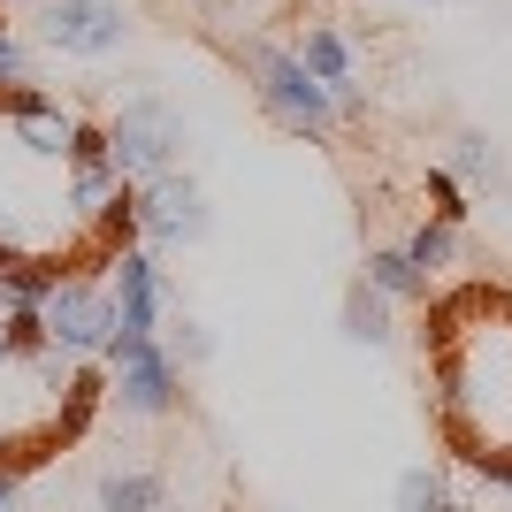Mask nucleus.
Returning a JSON list of instances; mask_svg holds the SVG:
<instances>
[{"label": "nucleus", "mask_w": 512, "mask_h": 512, "mask_svg": "<svg viewBox=\"0 0 512 512\" xmlns=\"http://www.w3.org/2000/svg\"><path fill=\"white\" fill-rule=\"evenodd\" d=\"M428 383L444 451L482 482L512 474V291L467 283L428 299Z\"/></svg>", "instance_id": "obj_1"}, {"label": "nucleus", "mask_w": 512, "mask_h": 512, "mask_svg": "<svg viewBox=\"0 0 512 512\" xmlns=\"http://www.w3.org/2000/svg\"><path fill=\"white\" fill-rule=\"evenodd\" d=\"M237 69L253 77V100L276 115L283 130H299V138H337V100H329V85H314L299 69V54L291 46H268V39H245L237 46Z\"/></svg>", "instance_id": "obj_2"}, {"label": "nucleus", "mask_w": 512, "mask_h": 512, "mask_svg": "<svg viewBox=\"0 0 512 512\" xmlns=\"http://www.w3.org/2000/svg\"><path fill=\"white\" fill-rule=\"evenodd\" d=\"M107 153H115V176H123V184H153V176H169L176 161H184V115H176L169 100L138 92V100H123L107 115Z\"/></svg>", "instance_id": "obj_3"}, {"label": "nucleus", "mask_w": 512, "mask_h": 512, "mask_svg": "<svg viewBox=\"0 0 512 512\" xmlns=\"http://www.w3.org/2000/svg\"><path fill=\"white\" fill-rule=\"evenodd\" d=\"M107 383H115L123 413H138V421H169V413L184 406V367L161 352V337L107 344Z\"/></svg>", "instance_id": "obj_4"}, {"label": "nucleus", "mask_w": 512, "mask_h": 512, "mask_svg": "<svg viewBox=\"0 0 512 512\" xmlns=\"http://www.w3.org/2000/svg\"><path fill=\"white\" fill-rule=\"evenodd\" d=\"M39 321L69 360H107V344H115V291H100L85 276H62L54 299L39 306Z\"/></svg>", "instance_id": "obj_5"}, {"label": "nucleus", "mask_w": 512, "mask_h": 512, "mask_svg": "<svg viewBox=\"0 0 512 512\" xmlns=\"http://www.w3.org/2000/svg\"><path fill=\"white\" fill-rule=\"evenodd\" d=\"M39 46L54 54H77V62H107L115 46L130 39V16L123 0H39Z\"/></svg>", "instance_id": "obj_6"}, {"label": "nucleus", "mask_w": 512, "mask_h": 512, "mask_svg": "<svg viewBox=\"0 0 512 512\" xmlns=\"http://www.w3.org/2000/svg\"><path fill=\"white\" fill-rule=\"evenodd\" d=\"M214 230V207L184 169L138 184V245H199Z\"/></svg>", "instance_id": "obj_7"}, {"label": "nucleus", "mask_w": 512, "mask_h": 512, "mask_svg": "<svg viewBox=\"0 0 512 512\" xmlns=\"http://www.w3.org/2000/svg\"><path fill=\"white\" fill-rule=\"evenodd\" d=\"M169 276L153 268L146 245H123L115 253V344H146L161 337V314H169Z\"/></svg>", "instance_id": "obj_8"}, {"label": "nucleus", "mask_w": 512, "mask_h": 512, "mask_svg": "<svg viewBox=\"0 0 512 512\" xmlns=\"http://www.w3.org/2000/svg\"><path fill=\"white\" fill-rule=\"evenodd\" d=\"M291 54H299V69L314 77V85H329L337 115H360V107H367V85H360V54H352V39H344L337 23H306Z\"/></svg>", "instance_id": "obj_9"}, {"label": "nucleus", "mask_w": 512, "mask_h": 512, "mask_svg": "<svg viewBox=\"0 0 512 512\" xmlns=\"http://www.w3.org/2000/svg\"><path fill=\"white\" fill-rule=\"evenodd\" d=\"M344 337L352 344H367V352H383V344H398V306L375 291L367 276H352L344 283Z\"/></svg>", "instance_id": "obj_10"}, {"label": "nucleus", "mask_w": 512, "mask_h": 512, "mask_svg": "<svg viewBox=\"0 0 512 512\" xmlns=\"http://www.w3.org/2000/svg\"><path fill=\"white\" fill-rule=\"evenodd\" d=\"M360 276L375 283L390 306H428V299H436V283L406 260V245H367V268H360Z\"/></svg>", "instance_id": "obj_11"}, {"label": "nucleus", "mask_w": 512, "mask_h": 512, "mask_svg": "<svg viewBox=\"0 0 512 512\" xmlns=\"http://www.w3.org/2000/svg\"><path fill=\"white\" fill-rule=\"evenodd\" d=\"M459 184H467V199L474 192H505V153L490 146V130H459L451 138V161H444Z\"/></svg>", "instance_id": "obj_12"}, {"label": "nucleus", "mask_w": 512, "mask_h": 512, "mask_svg": "<svg viewBox=\"0 0 512 512\" xmlns=\"http://www.w3.org/2000/svg\"><path fill=\"white\" fill-rule=\"evenodd\" d=\"M161 505H169V474H153V467L100 474V512H161Z\"/></svg>", "instance_id": "obj_13"}, {"label": "nucleus", "mask_w": 512, "mask_h": 512, "mask_svg": "<svg viewBox=\"0 0 512 512\" xmlns=\"http://www.w3.org/2000/svg\"><path fill=\"white\" fill-rule=\"evenodd\" d=\"M406 260H413V268H421L428 283H436V276H444V268H451V260H459V230H451V222H436V214H428L421 230L406 237Z\"/></svg>", "instance_id": "obj_14"}, {"label": "nucleus", "mask_w": 512, "mask_h": 512, "mask_svg": "<svg viewBox=\"0 0 512 512\" xmlns=\"http://www.w3.org/2000/svg\"><path fill=\"white\" fill-rule=\"evenodd\" d=\"M444 497H451V490H444V474L428 467V459L390 482V505H398V512H444Z\"/></svg>", "instance_id": "obj_15"}, {"label": "nucleus", "mask_w": 512, "mask_h": 512, "mask_svg": "<svg viewBox=\"0 0 512 512\" xmlns=\"http://www.w3.org/2000/svg\"><path fill=\"white\" fill-rule=\"evenodd\" d=\"M161 352H169L176 367H199V360H214V337H207V321H192V314H176L169 329H161Z\"/></svg>", "instance_id": "obj_16"}, {"label": "nucleus", "mask_w": 512, "mask_h": 512, "mask_svg": "<svg viewBox=\"0 0 512 512\" xmlns=\"http://www.w3.org/2000/svg\"><path fill=\"white\" fill-rule=\"evenodd\" d=\"M421 192H428V214H436V222H451V230L474 214V207H467V184H459L451 169H428V176H421Z\"/></svg>", "instance_id": "obj_17"}, {"label": "nucleus", "mask_w": 512, "mask_h": 512, "mask_svg": "<svg viewBox=\"0 0 512 512\" xmlns=\"http://www.w3.org/2000/svg\"><path fill=\"white\" fill-rule=\"evenodd\" d=\"M69 169H115V153H107V123H77V130H69Z\"/></svg>", "instance_id": "obj_18"}, {"label": "nucleus", "mask_w": 512, "mask_h": 512, "mask_svg": "<svg viewBox=\"0 0 512 512\" xmlns=\"http://www.w3.org/2000/svg\"><path fill=\"white\" fill-rule=\"evenodd\" d=\"M16 482H23L16 467H0V512H16Z\"/></svg>", "instance_id": "obj_19"}, {"label": "nucleus", "mask_w": 512, "mask_h": 512, "mask_svg": "<svg viewBox=\"0 0 512 512\" xmlns=\"http://www.w3.org/2000/svg\"><path fill=\"white\" fill-rule=\"evenodd\" d=\"M444 512H474V505H459V497H444Z\"/></svg>", "instance_id": "obj_20"}]
</instances>
